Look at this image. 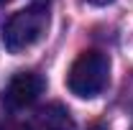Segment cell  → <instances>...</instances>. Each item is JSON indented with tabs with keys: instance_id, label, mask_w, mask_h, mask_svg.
<instances>
[{
	"instance_id": "obj_8",
	"label": "cell",
	"mask_w": 133,
	"mask_h": 130,
	"mask_svg": "<svg viewBox=\"0 0 133 130\" xmlns=\"http://www.w3.org/2000/svg\"><path fill=\"white\" fill-rule=\"evenodd\" d=\"M131 130H133V128H131Z\"/></svg>"
},
{
	"instance_id": "obj_4",
	"label": "cell",
	"mask_w": 133,
	"mask_h": 130,
	"mask_svg": "<svg viewBox=\"0 0 133 130\" xmlns=\"http://www.w3.org/2000/svg\"><path fill=\"white\" fill-rule=\"evenodd\" d=\"M26 128L28 130H77V122H74V117L69 115V110L64 105L51 102V105L41 107L33 115Z\"/></svg>"
},
{
	"instance_id": "obj_2",
	"label": "cell",
	"mask_w": 133,
	"mask_h": 130,
	"mask_svg": "<svg viewBox=\"0 0 133 130\" xmlns=\"http://www.w3.org/2000/svg\"><path fill=\"white\" fill-rule=\"evenodd\" d=\"M49 28V8L46 5H28L23 10H18L8 18L3 38H5V49L10 54L31 49L33 44H38Z\"/></svg>"
},
{
	"instance_id": "obj_3",
	"label": "cell",
	"mask_w": 133,
	"mask_h": 130,
	"mask_svg": "<svg viewBox=\"0 0 133 130\" xmlns=\"http://www.w3.org/2000/svg\"><path fill=\"white\" fill-rule=\"evenodd\" d=\"M44 87H46V82H44L41 74H36V71H18V74H13V79L5 84L0 102H3L5 110H26V107H31L33 102L41 97Z\"/></svg>"
},
{
	"instance_id": "obj_6",
	"label": "cell",
	"mask_w": 133,
	"mask_h": 130,
	"mask_svg": "<svg viewBox=\"0 0 133 130\" xmlns=\"http://www.w3.org/2000/svg\"><path fill=\"white\" fill-rule=\"evenodd\" d=\"M84 3H90V5H100V8H102V5H110L113 0H84Z\"/></svg>"
},
{
	"instance_id": "obj_7",
	"label": "cell",
	"mask_w": 133,
	"mask_h": 130,
	"mask_svg": "<svg viewBox=\"0 0 133 130\" xmlns=\"http://www.w3.org/2000/svg\"><path fill=\"white\" fill-rule=\"evenodd\" d=\"M0 3H5V0H0Z\"/></svg>"
},
{
	"instance_id": "obj_1",
	"label": "cell",
	"mask_w": 133,
	"mask_h": 130,
	"mask_svg": "<svg viewBox=\"0 0 133 130\" xmlns=\"http://www.w3.org/2000/svg\"><path fill=\"white\" fill-rule=\"evenodd\" d=\"M108 79H110V56L90 49V51H82L74 59V64L69 66L66 87L72 95L90 99V97H97L108 87Z\"/></svg>"
},
{
	"instance_id": "obj_5",
	"label": "cell",
	"mask_w": 133,
	"mask_h": 130,
	"mask_svg": "<svg viewBox=\"0 0 133 130\" xmlns=\"http://www.w3.org/2000/svg\"><path fill=\"white\" fill-rule=\"evenodd\" d=\"M0 130H28L23 125H16V122H0Z\"/></svg>"
}]
</instances>
